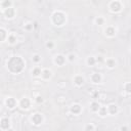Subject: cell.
I'll list each match as a JSON object with an SVG mask.
<instances>
[{
	"instance_id": "1",
	"label": "cell",
	"mask_w": 131,
	"mask_h": 131,
	"mask_svg": "<svg viewBox=\"0 0 131 131\" xmlns=\"http://www.w3.org/2000/svg\"><path fill=\"white\" fill-rule=\"evenodd\" d=\"M52 18H57V20H55L53 24L55 26H62L66 20H67V16L63 12L61 11H55L53 14H52Z\"/></svg>"
},
{
	"instance_id": "2",
	"label": "cell",
	"mask_w": 131,
	"mask_h": 131,
	"mask_svg": "<svg viewBox=\"0 0 131 131\" xmlns=\"http://www.w3.org/2000/svg\"><path fill=\"white\" fill-rule=\"evenodd\" d=\"M108 7H110V10H111L112 12L117 13V12H120L121 9H122V3H121V1H119V0H113V1L110 3Z\"/></svg>"
},
{
	"instance_id": "3",
	"label": "cell",
	"mask_w": 131,
	"mask_h": 131,
	"mask_svg": "<svg viewBox=\"0 0 131 131\" xmlns=\"http://www.w3.org/2000/svg\"><path fill=\"white\" fill-rule=\"evenodd\" d=\"M31 121H32V123H33L34 125H36V126L40 125V124L43 122V116H42V114H40V113H35V114H33V116L31 117Z\"/></svg>"
},
{
	"instance_id": "4",
	"label": "cell",
	"mask_w": 131,
	"mask_h": 131,
	"mask_svg": "<svg viewBox=\"0 0 131 131\" xmlns=\"http://www.w3.org/2000/svg\"><path fill=\"white\" fill-rule=\"evenodd\" d=\"M18 105H19V107L23 108V110H29V108L31 107V100H30V98H29V97H23V98L19 100Z\"/></svg>"
},
{
	"instance_id": "5",
	"label": "cell",
	"mask_w": 131,
	"mask_h": 131,
	"mask_svg": "<svg viewBox=\"0 0 131 131\" xmlns=\"http://www.w3.org/2000/svg\"><path fill=\"white\" fill-rule=\"evenodd\" d=\"M66 60H67V58H66V56L62 55V54H57V55H55V57H54V59H53L54 63L57 64L58 67L63 66L64 62H66Z\"/></svg>"
},
{
	"instance_id": "6",
	"label": "cell",
	"mask_w": 131,
	"mask_h": 131,
	"mask_svg": "<svg viewBox=\"0 0 131 131\" xmlns=\"http://www.w3.org/2000/svg\"><path fill=\"white\" fill-rule=\"evenodd\" d=\"M14 14H15V10H14V8L12 6L7 7V8H4V15H5L6 18L11 19V18L14 17Z\"/></svg>"
},
{
	"instance_id": "7",
	"label": "cell",
	"mask_w": 131,
	"mask_h": 131,
	"mask_svg": "<svg viewBox=\"0 0 131 131\" xmlns=\"http://www.w3.org/2000/svg\"><path fill=\"white\" fill-rule=\"evenodd\" d=\"M90 79H91V82H92L93 84H99V83L102 82V76H101V74H99V73H93V74L91 75Z\"/></svg>"
},
{
	"instance_id": "8",
	"label": "cell",
	"mask_w": 131,
	"mask_h": 131,
	"mask_svg": "<svg viewBox=\"0 0 131 131\" xmlns=\"http://www.w3.org/2000/svg\"><path fill=\"white\" fill-rule=\"evenodd\" d=\"M16 100H15V98H13V97H7L6 99H5V104H6V106L9 108V110H13L15 106H16Z\"/></svg>"
},
{
	"instance_id": "9",
	"label": "cell",
	"mask_w": 131,
	"mask_h": 131,
	"mask_svg": "<svg viewBox=\"0 0 131 131\" xmlns=\"http://www.w3.org/2000/svg\"><path fill=\"white\" fill-rule=\"evenodd\" d=\"M10 128V120L8 118H2L0 120V129L7 130Z\"/></svg>"
},
{
	"instance_id": "10",
	"label": "cell",
	"mask_w": 131,
	"mask_h": 131,
	"mask_svg": "<svg viewBox=\"0 0 131 131\" xmlns=\"http://www.w3.org/2000/svg\"><path fill=\"white\" fill-rule=\"evenodd\" d=\"M43 80H49L51 77H52V71L49 70V69H43L42 72H41V76H40Z\"/></svg>"
},
{
	"instance_id": "11",
	"label": "cell",
	"mask_w": 131,
	"mask_h": 131,
	"mask_svg": "<svg viewBox=\"0 0 131 131\" xmlns=\"http://www.w3.org/2000/svg\"><path fill=\"white\" fill-rule=\"evenodd\" d=\"M81 111H82V106H81V104H79V103H74V104H72V106L70 107V112H71L72 114H74V115H79V114L81 113Z\"/></svg>"
},
{
	"instance_id": "12",
	"label": "cell",
	"mask_w": 131,
	"mask_h": 131,
	"mask_svg": "<svg viewBox=\"0 0 131 131\" xmlns=\"http://www.w3.org/2000/svg\"><path fill=\"white\" fill-rule=\"evenodd\" d=\"M84 82H85V79H84L83 76H81V75L75 76V78H74V84H75L77 87H81V86L84 84Z\"/></svg>"
},
{
	"instance_id": "13",
	"label": "cell",
	"mask_w": 131,
	"mask_h": 131,
	"mask_svg": "<svg viewBox=\"0 0 131 131\" xmlns=\"http://www.w3.org/2000/svg\"><path fill=\"white\" fill-rule=\"evenodd\" d=\"M106 110H107V114H108V115H112V116L116 115V114L118 113V111H119L118 106H117L116 104H114V103L108 104V105L106 106Z\"/></svg>"
},
{
	"instance_id": "14",
	"label": "cell",
	"mask_w": 131,
	"mask_h": 131,
	"mask_svg": "<svg viewBox=\"0 0 131 131\" xmlns=\"http://www.w3.org/2000/svg\"><path fill=\"white\" fill-rule=\"evenodd\" d=\"M104 33H105V35H106L107 37L113 38V37L116 36V29H115L114 27H107V28L104 30Z\"/></svg>"
},
{
	"instance_id": "15",
	"label": "cell",
	"mask_w": 131,
	"mask_h": 131,
	"mask_svg": "<svg viewBox=\"0 0 131 131\" xmlns=\"http://www.w3.org/2000/svg\"><path fill=\"white\" fill-rule=\"evenodd\" d=\"M104 61H105V63H106V67L108 68V69H115V67L117 66V62H116V60H115V58H112V57H110V58H106V59H104Z\"/></svg>"
},
{
	"instance_id": "16",
	"label": "cell",
	"mask_w": 131,
	"mask_h": 131,
	"mask_svg": "<svg viewBox=\"0 0 131 131\" xmlns=\"http://www.w3.org/2000/svg\"><path fill=\"white\" fill-rule=\"evenodd\" d=\"M99 107H100L99 102H97V101H92V102L90 103L89 110H90L92 113H97V111L99 110Z\"/></svg>"
},
{
	"instance_id": "17",
	"label": "cell",
	"mask_w": 131,
	"mask_h": 131,
	"mask_svg": "<svg viewBox=\"0 0 131 131\" xmlns=\"http://www.w3.org/2000/svg\"><path fill=\"white\" fill-rule=\"evenodd\" d=\"M41 72H42V69L40 67H35L33 70H32V75L33 77L35 78H39L41 76Z\"/></svg>"
},
{
	"instance_id": "18",
	"label": "cell",
	"mask_w": 131,
	"mask_h": 131,
	"mask_svg": "<svg viewBox=\"0 0 131 131\" xmlns=\"http://www.w3.org/2000/svg\"><path fill=\"white\" fill-rule=\"evenodd\" d=\"M7 42L10 44V45H13L15 42H16V36L13 34V33H11V34H8L7 35Z\"/></svg>"
},
{
	"instance_id": "19",
	"label": "cell",
	"mask_w": 131,
	"mask_h": 131,
	"mask_svg": "<svg viewBox=\"0 0 131 131\" xmlns=\"http://www.w3.org/2000/svg\"><path fill=\"white\" fill-rule=\"evenodd\" d=\"M86 63H87V66H89V67H93V66H95L96 64V59H95V56H88L87 57V59H86Z\"/></svg>"
},
{
	"instance_id": "20",
	"label": "cell",
	"mask_w": 131,
	"mask_h": 131,
	"mask_svg": "<svg viewBox=\"0 0 131 131\" xmlns=\"http://www.w3.org/2000/svg\"><path fill=\"white\" fill-rule=\"evenodd\" d=\"M97 113H98V115H99L101 118H104L105 116H107V115H108V114H107L106 106H100V107H99V110L97 111Z\"/></svg>"
},
{
	"instance_id": "21",
	"label": "cell",
	"mask_w": 131,
	"mask_h": 131,
	"mask_svg": "<svg viewBox=\"0 0 131 131\" xmlns=\"http://www.w3.org/2000/svg\"><path fill=\"white\" fill-rule=\"evenodd\" d=\"M7 39V33L3 28H0V42H3Z\"/></svg>"
},
{
	"instance_id": "22",
	"label": "cell",
	"mask_w": 131,
	"mask_h": 131,
	"mask_svg": "<svg viewBox=\"0 0 131 131\" xmlns=\"http://www.w3.org/2000/svg\"><path fill=\"white\" fill-rule=\"evenodd\" d=\"M66 58H67L68 61L73 62V61L76 60V54H75V53H70V54H68V56H67Z\"/></svg>"
},
{
	"instance_id": "23",
	"label": "cell",
	"mask_w": 131,
	"mask_h": 131,
	"mask_svg": "<svg viewBox=\"0 0 131 131\" xmlns=\"http://www.w3.org/2000/svg\"><path fill=\"white\" fill-rule=\"evenodd\" d=\"M10 6H11V1L10 0H4L1 3V7L2 8H7V7H10Z\"/></svg>"
},
{
	"instance_id": "24",
	"label": "cell",
	"mask_w": 131,
	"mask_h": 131,
	"mask_svg": "<svg viewBox=\"0 0 131 131\" xmlns=\"http://www.w3.org/2000/svg\"><path fill=\"white\" fill-rule=\"evenodd\" d=\"M41 61V55H39V54H34L33 55V62L34 63H39Z\"/></svg>"
},
{
	"instance_id": "25",
	"label": "cell",
	"mask_w": 131,
	"mask_h": 131,
	"mask_svg": "<svg viewBox=\"0 0 131 131\" xmlns=\"http://www.w3.org/2000/svg\"><path fill=\"white\" fill-rule=\"evenodd\" d=\"M95 24H96V25H98V26L103 25V24H104V18H103V17H101V16L96 17V18H95Z\"/></svg>"
},
{
	"instance_id": "26",
	"label": "cell",
	"mask_w": 131,
	"mask_h": 131,
	"mask_svg": "<svg viewBox=\"0 0 131 131\" xmlns=\"http://www.w3.org/2000/svg\"><path fill=\"white\" fill-rule=\"evenodd\" d=\"M95 129H96V127H95L93 124H88V125H86L85 128H84V130H86V131H93V130H95Z\"/></svg>"
},
{
	"instance_id": "27",
	"label": "cell",
	"mask_w": 131,
	"mask_h": 131,
	"mask_svg": "<svg viewBox=\"0 0 131 131\" xmlns=\"http://www.w3.org/2000/svg\"><path fill=\"white\" fill-rule=\"evenodd\" d=\"M45 46H46L48 49H52V48L54 47V42H53V41H47L46 44H45Z\"/></svg>"
},
{
	"instance_id": "28",
	"label": "cell",
	"mask_w": 131,
	"mask_h": 131,
	"mask_svg": "<svg viewBox=\"0 0 131 131\" xmlns=\"http://www.w3.org/2000/svg\"><path fill=\"white\" fill-rule=\"evenodd\" d=\"M35 101H36L37 103H42V102H43V97H42L41 95H37V96L35 97Z\"/></svg>"
},
{
	"instance_id": "29",
	"label": "cell",
	"mask_w": 131,
	"mask_h": 131,
	"mask_svg": "<svg viewBox=\"0 0 131 131\" xmlns=\"http://www.w3.org/2000/svg\"><path fill=\"white\" fill-rule=\"evenodd\" d=\"M125 89H126V92H127L128 94L131 92V90H130V83H129V82H127V83L125 84Z\"/></svg>"
},
{
	"instance_id": "30",
	"label": "cell",
	"mask_w": 131,
	"mask_h": 131,
	"mask_svg": "<svg viewBox=\"0 0 131 131\" xmlns=\"http://www.w3.org/2000/svg\"><path fill=\"white\" fill-rule=\"evenodd\" d=\"M95 59H96V62H102L104 60V58L101 56V55H98V56H95Z\"/></svg>"
},
{
	"instance_id": "31",
	"label": "cell",
	"mask_w": 131,
	"mask_h": 131,
	"mask_svg": "<svg viewBox=\"0 0 131 131\" xmlns=\"http://www.w3.org/2000/svg\"><path fill=\"white\" fill-rule=\"evenodd\" d=\"M25 29H27V30H32V29H33V24H28L27 26H25Z\"/></svg>"
},
{
	"instance_id": "32",
	"label": "cell",
	"mask_w": 131,
	"mask_h": 131,
	"mask_svg": "<svg viewBox=\"0 0 131 131\" xmlns=\"http://www.w3.org/2000/svg\"><path fill=\"white\" fill-rule=\"evenodd\" d=\"M120 130H128V127H126V126L121 127V128H120Z\"/></svg>"
},
{
	"instance_id": "33",
	"label": "cell",
	"mask_w": 131,
	"mask_h": 131,
	"mask_svg": "<svg viewBox=\"0 0 131 131\" xmlns=\"http://www.w3.org/2000/svg\"><path fill=\"white\" fill-rule=\"evenodd\" d=\"M92 1H93V2H97V0H92Z\"/></svg>"
}]
</instances>
